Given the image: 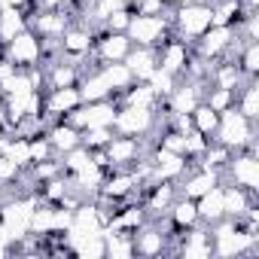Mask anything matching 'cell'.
<instances>
[{"label": "cell", "instance_id": "cell-41", "mask_svg": "<svg viewBox=\"0 0 259 259\" xmlns=\"http://www.w3.org/2000/svg\"><path fill=\"white\" fill-rule=\"evenodd\" d=\"M70 4H73V0H34L37 10H67V13H70Z\"/></svg>", "mask_w": 259, "mask_h": 259}, {"label": "cell", "instance_id": "cell-29", "mask_svg": "<svg viewBox=\"0 0 259 259\" xmlns=\"http://www.w3.org/2000/svg\"><path fill=\"white\" fill-rule=\"evenodd\" d=\"M232 159V150L229 147H223L220 141H213L210 138V144H207V150L201 153V159L192 165V168H207V171H220L223 174V168H226V162Z\"/></svg>", "mask_w": 259, "mask_h": 259}, {"label": "cell", "instance_id": "cell-2", "mask_svg": "<svg viewBox=\"0 0 259 259\" xmlns=\"http://www.w3.org/2000/svg\"><path fill=\"white\" fill-rule=\"evenodd\" d=\"M168 19H171V28L180 40L186 43H195L210 25H213V10L210 4H192V0H186V4H180L177 10H165Z\"/></svg>", "mask_w": 259, "mask_h": 259}, {"label": "cell", "instance_id": "cell-32", "mask_svg": "<svg viewBox=\"0 0 259 259\" xmlns=\"http://www.w3.org/2000/svg\"><path fill=\"white\" fill-rule=\"evenodd\" d=\"M113 125H98V128H82V132H79V144L85 147V150H104L110 141H113Z\"/></svg>", "mask_w": 259, "mask_h": 259}, {"label": "cell", "instance_id": "cell-3", "mask_svg": "<svg viewBox=\"0 0 259 259\" xmlns=\"http://www.w3.org/2000/svg\"><path fill=\"white\" fill-rule=\"evenodd\" d=\"M113 132L125 138H153L156 135V107H132V104H119L116 119H113ZM156 144V138H153Z\"/></svg>", "mask_w": 259, "mask_h": 259}, {"label": "cell", "instance_id": "cell-42", "mask_svg": "<svg viewBox=\"0 0 259 259\" xmlns=\"http://www.w3.org/2000/svg\"><path fill=\"white\" fill-rule=\"evenodd\" d=\"M16 73V64L7 58V55H0V82H4V79H10Z\"/></svg>", "mask_w": 259, "mask_h": 259}, {"label": "cell", "instance_id": "cell-24", "mask_svg": "<svg viewBox=\"0 0 259 259\" xmlns=\"http://www.w3.org/2000/svg\"><path fill=\"white\" fill-rule=\"evenodd\" d=\"M76 89H79L82 104H85V101H104V98H113V92H110V85H107L104 73L98 70V64L79 76V85H76Z\"/></svg>", "mask_w": 259, "mask_h": 259}, {"label": "cell", "instance_id": "cell-6", "mask_svg": "<svg viewBox=\"0 0 259 259\" xmlns=\"http://www.w3.org/2000/svg\"><path fill=\"white\" fill-rule=\"evenodd\" d=\"M223 183H235V186L256 195L259 192V159H256V153H250V150L232 153V159L223 168Z\"/></svg>", "mask_w": 259, "mask_h": 259}, {"label": "cell", "instance_id": "cell-45", "mask_svg": "<svg viewBox=\"0 0 259 259\" xmlns=\"http://www.w3.org/2000/svg\"><path fill=\"white\" fill-rule=\"evenodd\" d=\"M0 55H4V46H0Z\"/></svg>", "mask_w": 259, "mask_h": 259}, {"label": "cell", "instance_id": "cell-16", "mask_svg": "<svg viewBox=\"0 0 259 259\" xmlns=\"http://www.w3.org/2000/svg\"><path fill=\"white\" fill-rule=\"evenodd\" d=\"M223 183V174L220 171H207V168H189L180 180H177V195H186V198H198L204 195L207 189L220 186Z\"/></svg>", "mask_w": 259, "mask_h": 259}, {"label": "cell", "instance_id": "cell-21", "mask_svg": "<svg viewBox=\"0 0 259 259\" xmlns=\"http://www.w3.org/2000/svg\"><path fill=\"white\" fill-rule=\"evenodd\" d=\"M79 76L82 70L67 61V58H58L52 64H46V89H67V85H79Z\"/></svg>", "mask_w": 259, "mask_h": 259}, {"label": "cell", "instance_id": "cell-44", "mask_svg": "<svg viewBox=\"0 0 259 259\" xmlns=\"http://www.w3.org/2000/svg\"><path fill=\"white\" fill-rule=\"evenodd\" d=\"M0 201H4V186H0Z\"/></svg>", "mask_w": 259, "mask_h": 259}, {"label": "cell", "instance_id": "cell-22", "mask_svg": "<svg viewBox=\"0 0 259 259\" xmlns=\"http://www.w3.org/2000/svg\"><path fill=\"white\" fill-rule=\"evenodd\" d=\"M168 223H171V229H177V232H186V229H192V226H198V210H195V201L192 198H186V195H177L174 201H171V207H168Z\"/></svg>", "mask_w": 259, "mask_h": 259}, {"label": "cell", "instance_id": "cell-17", "mask_svg": "<svg viewBox=\"0 0 259 259\" xmlns=\"http://www.w3.org/2000/svg\"><path fill=\"white\" fill-rule=\"evenodd\" d=\"M125 67L132 70L135 82H147L150 73L159 67V49H150V46H132V52L125 55Z\"/></svg>", "mask_w": 259, "mask_h": 259}, {"label": "cell", "instance_id": "cell-33", "mask_svg": "<svg viewBox=\"0 0 259 259\" xmlns=\"http://www.w3.org/2000/svg\"><path fill=\"white\" fill-rule=\"evenodd\" d=\"M177 82H180V76H174V73H168L165 67H156L153 73H150V79H147V85L156 92V98L159 101H165L174 89H177Z\"/></svg>", "mask_w": 259, "mask_h": 259}, {"label": "cell", "instance_id": "cell-31", "mask_svg": "<svg viewBox=\"0 0 259 259\" xmlns=\"http://www.w3.org/2000/svg\"><path fill=\"white\" fill-rule=\"evenodd\" d=\"M210 10H213V25H229V28H235L244 16L238 0H210Z\"/></svg>", "mask_w": 259, "mask_h": 259}, {"label": "cell", "instance_id": "cell-11", "mask_svg": "<svg viewBox=\"0 0 259 259\" xmlns=\"http://www.w3.org/2000/svg\"><path fill=\"white\" fill-rule=\"evenodd\" d=\"M232 40H235V28H229V25H210V28L192 43V52L201 55L204 61H220V58L229 52Z\"/></svg>", "mask_w": 259, "mask_h": 259}, {"label": "cell", "instance_id": "cell-10", "mask_svg": "<svg viewBox=\"0 0 259 259\" xmlns=\"http://www.w3.org/2000/svg\"><path fill=\"white\" fill-rule=\"evenodd\" d=\"M147 156H150V162H153V180H156V183H159V180L177 183V180L192 168V162H189L183 153H171V150H165V147H153Z\"/></svg>", "mask_w": 259, "mask_h": 259}, {"label": "cell", "instance_id": "cell-5", "mask_svg": "<svg viewBox=\"0 0 259 259\" xmlns=\"http://www.w3.org/2000/svg\"><path fill=\"white\" fill-rule=\"evenodd\" d=\"M213 141H220L223 147H229L232 153L244 150L250 141H256V122H250L247 116H241L235 107H229L226 113H220V125Z\"/></svg>", "mask_w": 259, "mask_h": 259}, {"label": "cell", "instance_id": "cell-4", "mask_svg": "<svg viewBox=\"0 0 259 259\" xmlns=\"http://www.w3.org/2000/svg\"><path fill=\"white\" fill-rule=\"evenodd\" d=\"M128 40H132L135 46H150V49H159L168 37H174V28H171V19L168 13L162 16H132V22H128Z\"/></svg>", "mask_w": 259, "mask_h": 259}, {"label": "cell", "instance_id": "cell-8", "mask_svg": "<svg viewBox=\"0 0 259 259\" xmlns=\"http://www.w3.org/2000/svg\"><path fill=\"white\" fill-rule=\"evenodd\" d=\"M4 55L16 64V70L37 67V64H43V40L28 28V31H22L19 37H13V40L4 46Z\"/></svg>", "mask_w": 259, "mask_h": 259}, {"label": "cell", "instance_id": "cell-15", "mask_svg": "<svg viewBox=\"0 0 259 259\" xmlns=\"http://www.w3.org/2000/svg\"><path fill=\"white\" fill-rule=\"evenodd\" d=\"M189 58H192V43L180 40L177 34H174V37H168V40L159 46V67H165V70H168V73H174V76H183V70H186V64H189Z\"/></svg>", "mask_w": 259, "mask_h": 259}, {"label": "cell", "instance_id": "cell-30", "mask_svg": "<svg viewBox=\"0 0 259 259\" xmlns=\"http://www.w3.org/2000/svg\"><path fill=\"white\" fill-rule=\"evenodd\" d=\"M189 119H192V128L198 135H204V138H213L217 135V125H220V113L217 110H210L204 101L189 113Z\"/></svg>", "mask_w": 259, "mask_h": 259}, {"label": "cell", "instance_id": "cell-26", "mask_svg": "<svg viewBox=\"0 0 259 259\" xmlns=\"http://www.w3.org/2000/svg\"><path fill=\"white\" fill-rule=\"evenodd\" d=\"M235 110H238L241 116H247L250 122L259 119V85H256V79H247V82L235 92Z\"/></svg>", "mask_w": 259, "mask_h": 259}, {"label": "cell", "instance_id": "cell-12", "mask_svg": "<svg viewBox=\"0 0 259 259\" xmlns=\"http://www.w3.org/2000/svg\"><path fill=\"white\" fill-rule=\"evenodd\" d=\"M73 25V16L67 10H31L28 13V28L37 34V37H52L58 40L67 28Z\"/></svg>", "mask_w": 259, "mask_h": 259}, {"label": "cell", "instance_id": "cell-14", "mask_svg": "<svg viewBox=\"0 0 259 259\" xmlns=\"http://www.w3.org/2000/svg\"><path fill=\"white\" fill-rule=\"evenodd\" d=\"M79 104H82V98H79V89L76 85L46 89V95H43V116L49 122H55V119H64L67 113H73Z\"/></svg>", "mask_w": 259, "mask_h": 259}, {"label": "cell", "instance_id": "cell-1", "mask_svg": "<svg viewBox=\"0 0 259 259\" xmlns=\"http://www.w3.org/2000/svg\"><path fill=\"white\" fill-rule=\"evenodd\" d=\"M210 229V244H213V256L220 259H244L250 250L259 247V235L247 232L241 226V220L223 217L220 223L207 226Z\"/></svg>", "mask_w": 259, "mask_h": 259}, {"label": "cell", "instance_id": "cell-36", "mask_svg": "<svg viewBox=\"0 0 259 259\" xmlns=\"http://www.w3.org/2000/svg\"><path fill=\"white\" fill-rule=\"evenodd\" d=\"M4 156L13 159L22 171H28L31 168V144H28V138H10V147H7Z\"/></svg>", "mask_w": 259, "mask_h": 259}, {"label": "cell", "instance_id": "cell-38", "mask_svg": "<svg viewBox=\"0 0 259 259\" xmlns=\"http://www.w3.org/2000/svg\"><path fill=\"white\" fill-rule=\"evenodd\" d=\"M28 144H31V165H34V162L55 159V150H52V144H49V138H46V135H37V138H31Z\"/></svg>", "mask_w": 259, "mask_h": 259}, {"label": "cell", "instance_id": "cell-25", "mask_svg": "<svg viewBox=\"0 0 259 259\" xmlns=\"http://www.w3.org/2000/svg\"><path fill=\"white\" fill-rule=\"evenodd\" d=\"M22 31H28V13L25 10H19V7L0 10V46H7Z\"/></svg>", "mask_w": 259, "mask_h": 259}, {"label": "cell", "instance_id": "cell-18", "mask_svg": "<svg viewBox=\"0 0 259 259\" xmlns=\"http://www.w3.org/2000/svg\"><path fill=\"white\" fill-rule=\"evenodd\" d=\"M250 76H244V70L232 61V58H220L213 61L210 73H207V82L210 85H220V89H229V92H238Z\"/></svg>", "mask_w": 259, "mask_h": 259}, {"label": "cell", "instance_id": "cell-19", "mask_svg": "<svg viewBox=\"0 0 259 259\" xmlns=\"http://www.w3.org/2000/svg\"><path fill=\"white\" fill-rule=\"evenodd\" d=\"M46 138H49L55 156H64L67 150L79 147V128L70 125L67 119H55V122H49V128H46Z\"/></svg>", "mask_w": 259, "mask_h": 259}, {"label": "cell", "instance_id": "cell-34", "mask_svg": "<svg viewBox=\"0 0 259 259\" xmlns=\"http://www.w3.org/2000/svg\"><path fill=\"white\" fill-rule=\"evenodd\" d=\"M235 64L244 70V76L256 79V73H259V46H256V40H247V43L241 46V52H238Z\"/></svg>", "mask_w": 259, "mask_h": 259}, {"label": "cell", "instance_id": "cell-28", "mask_svg": "<svg viewBox=\"0 0 259 259\" xmlns=\"http://www.w3.org/2000/svg\"><path fill=\"white\" fill-rule=\"evenodd\" d=\"M104 244H107V256H113V259L135 256V238H132V232L104 229Z\"/></svg>", "mask_w": 259, "mask_h": 259}, {"label": "cell", "instance_id": "cell-7", "mask_svg": "<svg viewBox=\"0 0 259 259\" xmlns=\"http://www.w3.org/2000/svg\"><path fill=\"white\" fill-rule=\"evenodd\" d=\"M116 110H119V101H116V98H104V101H85V104H79L73 113H67L64 119H67L70 125H76L79 132H82V128L113 125V119H116Z\"/></svg>", "mask_w": 259, "mask_h": 259}, {"label": "cell", "instance_id": "cell-23", "mask_svg": "<svg viewBox=\"0 0 259 259\" xmlns=\"http://www.w3.org/2000/svg\"><path fill=\"white\" fill-rule=\"evenodd\" d=\"M223 204H226V217L241 220L250 210V204H256V195L235 186V183H223Z\"/></svg>", "mask_w": 259, "mask_h": 259}, {"label": "cell", "instance_id": "cell-39", "mask_svg": "<svg viewBox=\"0 0 259 259\" xmlns=\"http://www.w3.org/2000/svg\"><path fill=\"white\" fill-rule=\"evenodd\" d=\"M19 177H22V168L13 162V159H7V156H0V186H16L19 183Z\"/></svg>", "mask_w": 259, "mask_h": 259}, {"label": "cell", "instance_id": "cell-37", "mask_svg": "<svg viewBox=\"0 0 259 259\" xmlns=\"http://www.w3.org/2000/svg\"><path fill=\"white\" fill-rule=\"evenodd\" d=\"M132 16H135V10H132V7H119V10H113V13L101 22V31L125 34V31H128V22H132Z\"/></svg>", "mask_w": 259, "mask_h": 259}, {"label": "cell", "instance_id": "cell-27", "mask_svg": "<svg viewBox=\"0 0 259 259\" xmlns=\"http://www.w3.org/2000/svg\"><path fill=\"white\" fill-rule=\"evenodd\" d=\"M98 70L104 73V79H107V85H110V92H113V98H119L128 85L135 82V76H132V70L125 67V61H110V64H98Z\"/></svg>", "mask_w": 259, "mask_h": 259}, {"label": "cell", "instance_id": "cell-9", "mask_svg": "<svg viewBox=\"0 0 259 259\" xmlns=\"http://www.w3.org/2000/svg\"><path fill=\"white\" fill-rule=\"evenodd\" d=\"M153 147L144 138H125V135H113V141L104 147L110 168H132L138 159H144Z\"/></svg>", "mask_w": 259, "mask_h": 259}, {"label": "cell", "instance_id": "cell-13", "mask_svg": "<svg viewBox=\"0 0 259 259\" xmlns=\"http://www.w3.org/2000/svg\"><path fill=\"white\" fill-rule=\"evenodd\" d=\"M132 40L128 34H110V31H95V61L98 64H110V61H125V55L132 52Z\"/></svg>", "mask_w": 259, "mask_h": 259}, {"label": "cell", "instance_id": "cell-20", "mask_svg": "<svg viewBox=\"0 0 259 259\" xmlns=\"http://www.w3.org/2000/svg\"><path fill=\"white\" fill-rule=\"evenodd\" d=\"M195 210H198V223H204V226L220 223V220L226 217V204H223V183H220V186H213V189H207L204 195H198V198H195Z\"/></svg>", "mask_w": 259, "mask_h": 259}, {"label": "cell", "instance_id": "cell-43", "mask_svg": "<svg viewBox=\"0 0 259 259\" xmlns=\"http://www.w3.org/2000/svg\"><path fill=\"white\" fill-rule=\"evenodd\" d=\"M180 4H186V0H162V7H165V10H177Z\"/></svg>", "mask_w": 259, "mask_h": 259}, {"label": "cell", "instance_id": "cell-35", "mask_svg": "<svg viewBox=\"0 0 259 259\" xmlns=\"http://www.w3.org/2000/svg\"><path fill=\"white\" fill-rule=\"evenodd\" d=\"M204 104H207L210 110H217V113H226L229 107H235V92L220 89V85H207V92H204Z\"/></svg>", "mask_w": 259, "mask_h": 259}, {"label": "cell", "instance_id": "cell-40", "mask_svg": "<svg viewBox=\"0 0 259 259\" xmlns=\"http://www.w3.org/2000/svg\"><path fill=\"white\" fill-rule=\"evenodd\" d=\"M132 10H135L138 16H162V13H165L162 0H135Z\"/></svg>", "mask_w": 259, "mask_h": 259}]
</instances>
